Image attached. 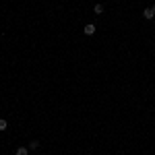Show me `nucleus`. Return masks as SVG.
Segmentation results:
<instances>
[{
	"label": "nucleus",
	"mask_w": 155,
	"mask_h": 155,
	"mask_svg": "<svg viewBox=\"0 0 155 155\" xmlns=\"http://www.w3.org/2000/svg\"><path fill=\"white\" fill-rule=\"evenodd\" d=\"M143 17H145V19H155V8H153V6L145 8V11H143Z\"/></svg>",
	"instance_id": "f257e3e1"
},
{
	"label": "nucleus",
	"mask_w": 155,
	"mask_h": 155,
	"mask_svg": "<svg viewBox=\"0 0 155 155\" xmlns=\"http://www.w3.org/2000/svg\"><path fill=\"white\" fill-rule=\"evenodd\" d=\"M83 33H85V35H93V33H95V25H93V23H89V25H85V29H83Z\"/></svg>",
	"instance_id": "f03ea898"
},
{
	"label": "nucleus",
	"mask_w": 155,
	"mask_h": 155,
	"mask_svg": "<svg viewBox=\"0 0 155 155\" xmlns=\"http://www.w3.org/2000/svg\"><path fill=\"white\" fill-rule=\"evenodd\" d=\"M15 155H29V149H27V147H19Z\"/></svg>",
	"instance_id": "7ed1b4c3"
},
{
	"label": "nucleus",
	"mask_w": 155,
	"mask_h": 155,
	"mask_svg": "<svg viewBox=\"0 0 155 155\" xmlns=\"http://www.w3.org/2000/svg\"><path fill=\"white\" fill-rule=\"evenodd\" d=\"M35 149H39V141H31L29 143V151H35Z\"/></svg>",
	"instance_id": "20e7f679"
},
{
	"label": "nucleus",
	"mask_w": 155,
	"mask_h": 155,
	"mask_svg": "<svg viewBox=\"0 0 155 155\" xmlns=\"http://www.w3.org/2000/svg\"><path fill=\"white\" fill-rule=\"evenodd\" d=\"M6 128H8V122H6L4 118H0V132H2V130H6Z\"/></svg>",
	"instance_id": "39448f33"
},
{
	"label": "nucleus",
	"mask_w": 155,
	"mask_h": 155,
	"mask_svg": "<svg viewBox=\"0 0 155 155\" xmlns=\"http://www.w3.org/2000/svg\"><path fill=\"white\" fill-rule=\"evenodd\" d=\"M93 12H95V15H101V12H104V4H95Z\"/></svg>",
	"instance_id": "423d86ee"
},
{
	"label": "nucleus",
	"mask_w": 155,
	"mask_h": 155,
	"mask_svg": "<svg viewBox=\"0 0 155 155\" xmlns=\"http://www.w3.org/2000/svg\"><path fill=\"white\" fill-rule=\"evenodd\" d=\"M153 21H155V19H153Z\"/></svg>",
	"instance_id": "0eeeda50"
}]
</instances>
